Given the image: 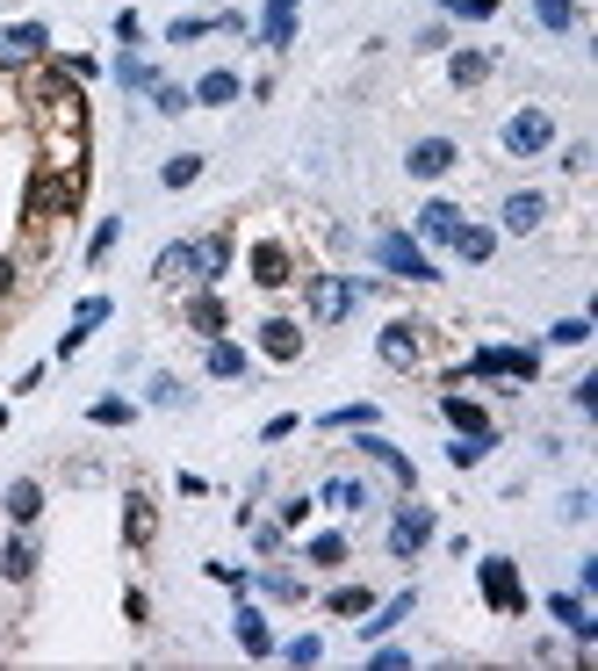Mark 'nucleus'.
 <instances>
[{"mask_svg": "<svg viewBox=\"0 0 598 671\" xmlns=\"http://www.w3.org/2000/svg\"><path fill=\"white\" fill-rule=\"evenodd\" d=\"M367 253H375V268H382V274H396V282L440 289V268L425 261V246H419L411 232H375V246H367Z\"/></svg>", "mask_w": 598, "mask_h": 671, "instance_id": "obj_1", "label": "nucleus"}, {"mask_svg": "<svg viewBox=\"0 0 598 671\" xmlns=\"http://www.w3.org/2000/svg\"><path fill=\"white\" fill-rule=\"evenodd\" d=\"M498 137H504V152H512V159H541V152L556 145V116L527 101V109L504 116V130H498Z\"/></svg>", "mask_w": 598, "mask_h": 671, "instance_id": "obj_2", "label": "nucleus"}, {"mask_svg": "<svg viewBox=\"0 0 598 671\" xmlns=\"http://www.w3.org/2000/svg\"><path fill=\"white\" fill-rule=\"evenodd\" d=\"M354 303H361V282H340V274H311V282H303V311H311L317 325L354 318Z\"/></svg>", "mask_w": 598, "mask_h": 671, "instance_id": "obj_3", "label": "nucleus"}, {"mask_svg": "<svg viewBox=\"0 0 598 671\" xmlns=\"http://www.w3.org/2000/svg\"><path fill=\"white\" fill-rule=\"evenodd\" d=\"M375 354H382V369H396V376H411V369H425V332L411 325V318H396V325H382V340H375Z\"/></svg>", "mask_w": 598, "mask_h": 671, "instance_id": "obj_4", "label": "nucleus"}, {"mask_svg": "<svg viewBox=\"0 0 598 671\" xmlns=\"http://www.w3.org/2000/svg\"><path fill=\"white\" fill-rule=\"evenodd\" d=\"M224 268H232V239H224V232L188 239V289H217Z\"/></svg>", "mask_w": 598, "mask_h": 671, "instance_id": "obj_5", "label": "nucleus"}, {"mask_svg": "<svg viewBox=\"0 0 598 671\" xmlns=\"http://www.w3.org/2000/svg\"><path fill=\"white\" fill-rule=\"evenodd\" d=\"M483 600L490 606H498V614L504 621H512V614H527V592H519V571H512V556H483Z\"/></svg>", "mask_w": 598, "mask_h": 671, "instance_id": "obj_6", "label": "nucleus"}, {"mask_svg": "<svg viewBox=\"0 0 598 671\" xmlns=\"http://www.w3.org/2000/svg\"><path fill=\"white\" fill-rule=\"evenodd\" d=\"M245 268H253L259 289H296V253H288L282 239H259V246L245 253Z\"/></svg>", "mask_w": 598, "mask_h": 671, "instance_id": "obj_7", "label": "nucleus"}, {"mask_svg": "<svg viewBox=\"0 0 598 671\" xmlns=\"http://www.w3.org/2000/svg\"><path fill=\"white\" fill-rule=\"evenodd\" d=\"M253 340H259V354H267L274 369L303 361V325H296V318H282V311H274V318H259V332H253Z\"/></svg>", "mask_w": 598, "mask_h": 671, "instance_id": "obj_8", "label": "nucleus"}, {"mask_svg": "<svg viewBox=\"0 0 598 671\" xmlns=\"http://www.w3.org/2000/svg\"><path fill=\"white\" fill-rule=\"evenodd\" d=\"M0 58H8V66H37V58H51V29L43 22H8L0 29Z\"/></svg>", "mask_w": 598, "mask_h": 671, "instance_id": "obj_9", "label": "nucleus"}, {"mask_svg": "<svg viewBox=\"0 0 598 671\" xmlns=\"http://www.w3.org/2000/svg\"><path fill=\"white\" fill-rule=\"evenodd\" d=\"M469 369H477V376H533V369H541V347H477Z\"/></svg>", "mask_w": 598, "mask_h": 671, "instance_id": "obj_10", "label": "nucleus"}, {"mask_svg": "<svg viewBox=\"0 0 598 671\" xmlns=\"http://www.w3.org/2000/svg\"><path fill=\"white\" fill-rule=\"evenodd\" d=\"M425 542H433V513H425V506H404V513L390 521V556H396V563H411Z\"/></svg>", "mask_w": 598, "mask_h": 671, "instance_id": "obj_11", "label": "nucleus"}, {"mask_svg": "<svg viewBox=\"0 0 598 671\" xmlns=\"http://www.w3.org/2000/svg\"><path fill=\"white\" fill-rule=\"evenodd\" d=\"M498 224H504L512 239H533V232L548 224V203H541L533 188H512V195H504V210H498Z\"/></svg>", "mask_w": 598, "mask_h": 671, "instance_id": "obj_12", "label": "nucleus"}, {"mask_svg": "<svg viewBox=\"0 0 598 671\" xmlns=\"http://www.w3.org/2000/svg\"><path fill=\"white\" fill-rule=\"evenodd\" d=\"M448 166H454V145H448V137H419V145L404 152V174L411 181H440Z\"/></svg>", "mask_w": 598, "mask_h": 671, "instance_id": "obj_13", "label": "nucleus"}, {"mask_svg": "<svg viewBox=\"0 0 598 671\" xmlns=\"http://www.w3.org/2000/svg\"><path fill=\"white\" fill-rule=\"evenodd\" d=\"M203 369L217 376V383H238V376L253 369V354H245V347L232 340V332H217V340H209V354H203Z\"/></svg>", "mask_w": 598, "mask_h": 671, "instance_id": "obj_14", "label": "nucleus"}, {"mask_svg": "<svg viewBox=\"0 0 598 671\" xmlns=\"http://www.w3.org/2000/svg\"><path fill=\"white\" fill-rule=\"evenodd\" d=\"M296 14H303V0H267V14H259V43H267V51H288Z\"/></svg>", "mask_w": 598, "mask_h": 671, "instance_id": "obj_15", "label": "nucleus"}, {"mask_svg": "<svg viewBox=\"0 0 598 671\" xmlns=\"http://www.w3.org/2000/svg\"><path fill=\"white\" fill-rule=\"evenodd\" d=\"M440 419L454 426V434H477V440H498V426H490V411L477 398H440Z\"/></svg>", "mask_w": 598, "mask_h": 671, "instance_id": "obj_16", "label": "nucleus"}, {"mask_svg": "<svg viewBox=\"0 0 598 671\" xmlns=\"http://www.w3.org/2000/svg\"><path fill=\"white\" fill-rule=\"evenodd\" d=\"M232 635H238L245 658H274V635H267V621H259V606H245V592H238V621H232Z\"/></svg>", "mask_w": 598, "mask_h": 671, "instance_id": "obj_17", "label": "nucleus"}, {"mask_svg": "<svg viewBox=\"0 0 598 671\" xmlns=\"http://www.w3.org/2000/svg\"><path fill=\"white\" fill-rule=\"evenodd\" d=\"M151 535H159V513H151V498H145V492H130V498H122V542L145 548Z\"/></svg>", "mask_w": 598, "mask_h": 671, "instance_id": "obj_18", "label": "nucleus"}, {"mask_svg": "<svg viewBox=\"0 0 598 671\" xmlns=\"http://www.w3.org/2000/svg\"><path fill=\"white\" fill-rule=\"evenodd\" d=\"M0 577H8V585H29V577H37V542H29L22 527H14L8 548H0Z\"/></svg>", "mask_w": 598, "mask_h": 671, "instance_id": "obj_19", "label": "nucleus"}, {"mask_svg": "<svg viewBox=\"0 0 598 671\" xmlns=\"http://www.w3.org/2000/svg\"><path fill=\"white\" fill-rule=\"evenodd\" d=\"M188 95L203 101V109H232V101L245 95V87H238V72H232V66H217V72H203V80H195Z\"/></svg>", "mask_w": 598, "mask_h": 671, "instance_id": "obj_20", "label": "nucleus"}, {"mask_svg": "<svg viewBox=\"0 0 598 671\" xmlns=\"http://www.w3.org/2000/svg\"><path fill=\"white\" fill-rule=\"evenodd\" d=\"M101 318H109V296H87L80 311H72V325H66V340H58V354L72 361V354H80V347H87V332L101 325Z\"/></svg>", "mask_w": 598, "mask_h": 671, "instance_id": "obj_21", "label": "nucleus"}, {"mask_svg": "<svg viewBox=\"0 0 598 671\" xmlns=\"http://www.w3.org/2000/svg\"><path fill=\"white\" fill-rule=\"evenodd\" d=\"M180 318H188V325L203 332V340H217V332H224V296H217V289H195Z\"/></svg>", "mask_w": 598, "mask_h": 671, "instance_id": "obj_22", "label": "nucleus"}, {"mask_svg": "<svg viewBox=\"0 0 598 671\" xmlns=\"http://www.w3.org/2000/svg\"><path fill=\"white\" fill-rule=\"evenodd\" d=\"M0 506H8V521H14V527H29V521L43 513V484H37V477H14Z\"/></svg>", "mask_w": 598, "mask_h": 671, "instance_id": "obj_23", "label": "nucleus"}, {"mask_svg": "<svg viewBox=\"0 0 598 671\" xmlns=\"http://www.w3.org/2000/svg\"><path fill=\"white\" fill-rule=\"evenodd\" d=\"M448 246L462 253L469 268H483L490 253H498V232H483V224H469V217H462V224H454V239H448Z\"/></svg>", "mask_w": 598, "mask_h": 671, "instance_id": "obj_24", "label": "nucleus"}, {"mask_svg": "<svg viewBox=\"0 0 598 671\" xmlns=\"http://www.w3.org/2000/svg\"><path fill=\"white\" fill-rule=\"evenodd\" d=\"M361 463H382V469H390L396 484H411V477H419V469H411V455H396L390 440H375V434H367V426H361Z\"/></svg>", "mask_w": 598, "mask_h": 671, "instance_id": "obj_25", "label": "nucleus"}, {"mask_svg": "<svg viewBox=\"0 0 598 671\" xmlns=\"http://www.w3.org/2000/svg\"><path fill=\"white\" fill-rule=\"evenodd\" d=\"M454 224H462V210H454V203H425V210H419V232H411V239H433V246H448Z\"/></svg>", "mask_w": 598, "mask_h": 671, "instance_id": "obj_26", "label": "nucleus"}, {"mask_svg": "<svg viewBox=\"0 0 598 671\" xmlns=\"http://www.w3.org/2000/svg\"><path fill=\"white\" fill-rule=\"evenodd\" d=\"M116 80H122V95H151V87H159V66H151V58H116Z\"/></svg>", "mask_w": 598, "mask_h": 671, "instance_id": "obj_27", "label": "nucleus"}, {"mask_svg": "<svg viewBox=\"0 0 598 671\" xmlns=\"http://www.w3.org/2000/svg\"><path fill=\"white\" fill-rule=\"evenodd\" d=\"M448 80L454 87H483L490 80V51H454L448 58Z\"/></svg>", "mask_w": 598, "mask_h": 671, "instance_id": "obj_28", "label": "nucleus"}, {"mask_svg": "<svg viewBox=\"0 0 598 671\" xmlns=\"http://www.w3.org/2000/svg\"><path fill=\"white\" fill-rule=\"evenodd\" d=\"M411 606H419V592H396V600H390V606H367V629H361V635H390V629H396V621H404V614H411Z\"/></svg>", "mask_w": 598, "mask_h": 671, "instance_id": "obj_29", "label": "nucleus"}, {"mask_svg": "<svg viewBox=\"0 0 598 671\" xmlns=\"http://www.w3.org/2000/svg\"><path fill=\"white\" fill-rule=\"evenodd\" d=\"M325 506H340V513H367V484H361V477H332V484H325Z\"/></svg>", "mask_w": 598, "mask_h": 671, "instance_id": "obj_30", "label": "nucleus"}, {"mask_svg": "<svg viewBox=\"0 0 598 671\" xmlns=\"http://www.w3.org/2000/svg\"><path fill=\"white\" fill-rule=\"evenodd\" d=\"M533 22L556 29V37H570L577 29V0H533Z\"/></svg>", "mask_w": 598, "mask_h": 671, "instance_id": "obj_31", "label": "nucleus"}, {"mask_svg": "<svg viewBox=\"0 0 598 671\" xmlns=\"http://www.w3.org/2000/svg\"><path fill=\"white\" fill-rule=\"evenodd\" d=\"M195 174H203V159H195V152H174V159L159 166V181H166L174 195H180V188H195Z\"/></svg>", "mask_w": 598, "mask_h": 671, "instance_id": "obj_32", "label": "nucleus"}, {"mask_svg": "<svg viewBox=\"0 0 598 671\" xmlns=\"http://www.w3.org/2000/svg\"><path fill=\"white\" fill-rule=\"evenodd\" d=\"M151 109H159V116H188L195 95H188V87H174V80H159V87H151Z\"/></svg>", "mask_w": 598, "mask_h": 671, "instance_id": "obj_33", "label": "nucleus"}, {"mask_svg": "<svg viewBox=\"0 0 598 671\" xmlns=\"http://www.w3.org/2000/svg\"><path fill=\"white\" fill-rule=\"evenodd\" d=\"M87 419H95V426H130L137 405L130 398H95V405H87Z\"/></svg>", "mask_w": 598, "mask_h": 671, "instance_id": "obj_34", "label": "nucleus"}, {"mask_svg": "<svg viewBox=\"0 0 598 671\" xmlns=\"http://www.w3.org/2000/svg\"><path fill=\"white\" fill-rule=\"evenodd\" d=\"M367 606H375V592H367L361 577L354 585H332V614H367Z\"/></svg>", "mask_w": 598, "mask_h": 671, "instance_id": "obj_35", "label": "nucleus"}, {"mask_svg": "<svg viewBox=\"0 0 598 671\" xmlns=\"http://www.w3.org/2000/svg\"><path fill=\"white\" fill-rule=\"evenodd\" d=\"M483 455H490V440H477V434H454V440H448V463H454V469H477Z\"/></svg>", "mask_w": 598, "mask_h": 671, "instance_id": "obj_36", "label": "nucleus"}, {"mask_svg": "<svg viewBox=\"0 0 598 671\" xmlns=\"http://www.w3.org/2000/svg\"><path fill=\"white\" fill-rule=\"evenodd\" d=\"M311 563L317 571H340L346 563V535H311Z\"/></svg>", "mask_w": 598, "mask_h": 671, "instance_id": "obj_37", "label": "nucleus"}, {"mask_svg": "<svg viewBox=\"0 0 598 671\" xmlns=\"http://www.w3.org/2000/svg\"><path fill=\"white\" fill-rule=\"evenodd\" d=\"M253 585L267 592V600H303V577H288V571H259Z\"/></svg>", "mask_w": 598, "mask_h": 671, "instance_id": "obj_38", "label": "nucleus"}, {"mask_svg": "<svg viewBox=\"0 0 598 671\" xmlns=\"http://www.w3.org/2000/svg\"><path fill=\"white\" fill-rule=\"evenodd\" d=\"M217 22H203V14H174V29H166V43H203Z\"/></svg>", "mask_w": 598, "mask_h": 671, "instance_id": "obj_39", "label": "nucleus"}, {"mask_svg": "<svg viewBox=\"0 0 598 671\" xmlns=\"http://www.w3.org/2000/svg\"><path fill=\"white\" fill-rule=\"evenodd\" d=\"M116 232H122V217H101L95 239H87V261H109V253H116Z\"/></svg>", "mask_w": 598, "mask_h": 671, "instance_id": "obj_40", "label": "nucleus"}, {"mask_svg": "<svg viewBox=\"0 0 598 671\" xmlns=\"http://www.w3.org/2000/svg\"><path fill=\"white\" fill-rule=\"evenodd\" d=\"M382 419V405H340V411H325V426H375Z\"/></svg>", "mask_w": 598, "mask_h": 671, "instance_id": "obj_41", "label": "nucleus"}, {"mask_svg": "<svg viewBox=\"0 0 598 671\" xmlns=\"http://www.w3.org/2000/svg\"><path fill=\"white\" fill-rule=\"evenodd\" d=\"M433 8L462 14V22H490V14H498V0H433Z\"/></svg>", "mask_w": 598, "mask_h": 671, "instance_id": "obj_42", "label": "nucleus"}, {"mask_svg": "<svg viewBox=\"0 0 598 671\" xmlns=\"http://www.w3.org/2000/svg\"><path fill=\"white\" fill-rule=\"evenodd\" d=\"M151 405H188V383H180V376H151Z\"/></svg>", "mask_w": 598, "mask_h": 671, "instance_id": "obj_43", "label": "nucleus"}, {"mask_svg": "<svg viewBox=\"0 0 598 671\" xmlns=\"http://www.w3.org/2000/svg\"><path fill=\"white\" fill-rule=\"evenodd\" d=\"M548 614H556L562 629H577V621H585V600H577V592H556V600H548Z\"/></svg>", "mask_w": 598, "mask_h": 671, "instance_id": "obj_44", "label": "nucleus"}, {"mask_svg": "<svg viewBox=\"0 0 598 671\" xmlns=\"http://www.w3.org/2000/svg\"><path fill=\"white\" fill-rule=\"evenodd\" d=\"M282 658H288V664H317V658H325V643H317V635H296Z\"/></svg>", "mask_w": 598, "mask_h": 671, "instance_id": "obj_45", "label": "nucleus"}, {"mask_svg": "<svg viewBox=\"0 0 598 671\" xmlns=\"http://www.w3.org/2000/svg\"><path fill=\"white\" fill-rule=\"evenodd\" d=\"M585 332H591L585 318H562V325H548V340H556V347H577V340H585Z\"/></svg>", "mask_w": 598, "mask_h": 671, "instance_id": "obj_46", "label": "nucleus"}, {"mask_svg": "<svg viewBox=\"0 0 598 671\" xmlns=\"http://www.w3.org/2000/svg\"><path fill=\"white\" fill-rule=\"evenodd\" d=\"M570 398H577V411H598V376H577Z\"/></svg>", "mask_w": 598, "mask_h": 671, "instance_id": "obj_47", "label": "nucleus"}, {"mask_svg": "<svg viewBox=\"0 0 598 671\" xmlns=\"http://www.w3.org/2000/svg\"><path fill=\"white\" fill-rule=\"evenodd\" d=\"M14 282H22V268H14V261H0V296H8Z\"/></svg>", "mask_w": 598, "mask_h": 671, "instance_id": "obj_48", "label": "nucleus"}]
</instances>
